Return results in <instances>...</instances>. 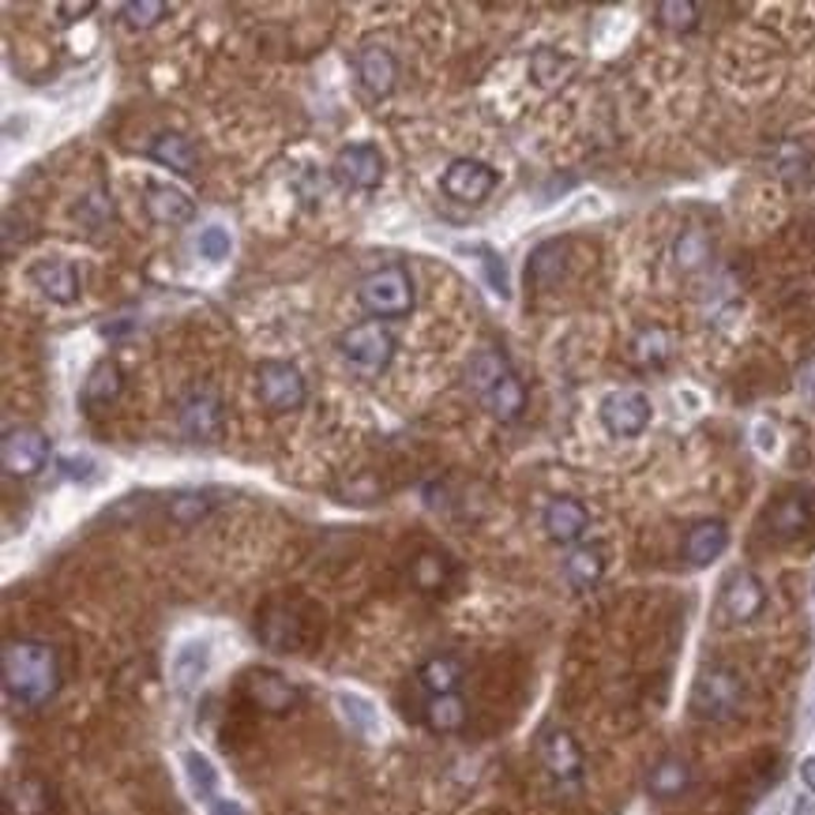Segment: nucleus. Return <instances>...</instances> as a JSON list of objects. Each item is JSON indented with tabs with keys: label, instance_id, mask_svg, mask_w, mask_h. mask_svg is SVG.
<instances>
[{
	"label": "nucleus",
	"instance_id": "nucleus-20",
	"mask_svg": "<svg viewBox=\"0 0 815 815\" xmlns=\"http://www.w3.org/2000/svg\"><path fill=\"white\" fill-rule=\"evenodd\" d=\"M120 391H125V372H120L117 361H98L91 372H87L84 380V395H79V403H84L87 413H102L110 410L113 403L120 398Z\"/></svg>",
	"mask_w": 815,
	"mask_h": 815
},
{
	"label": "nucleus",
	"instance_id": "nucleus-8",
	"mask_svg": "<svg viewBox=\"0 0 815 815\" xmlns=\"http://www.w3.org/2000/svg\"><path fill=\"white\" fill-rule=\"evenodd\" d=\"M0 462L8 477H35L49 462V436L35 425H15L0 440Z\"/></svg>",
	"mask_w": 815,
	"mask_h": 815
},
{
	"label": "nucleus",
	"instance_id": "nucleus-22",
	"mask_svg": "<svg viewBox=\"0 0 815 815\" xmlns=\"http://www.w3.org/2000/svg\"><path fill=\"white\" fill-rule=\"evenodd\" d=\"M481 406H485V410L493 413L500 425H511V421L523 418V410H526V387H523V380L515 377V369H511L504 380H496V384L488 387L485 395H481Z\"/></svg>",
	"mask_w": 815,
	"mask_h": 815
},
{
	"label": "nucleus",
	"instance_id": "nucleus-7",
	"mask_svg": "<svg viewBox=\"0 0 815 815\" xmlns=\"http://www.w3.org/2000/svg\"><path fill=\"white\" fill-rule=\"evenodd\" d=\"M384 151L377 143H349L331 162V174L349 192H377L384 184Z\"/></svg>",
	"mask_w": 815,
	"mask_h": 815
},
{
	"label": "nucleus",
	"instance_id": "nucleus-11",
	"mask_svg": "<svg viewBox=\"0 0 815 815\" xmlns=\"http://www.w3.org/2000/svg\"><path fill=\"white\" fill-rule=\"evenodd\" d=\"M244 696H249V703L256 706V711L271 714V718H282V714L301 706L297 684H290L286 676L275 670H252L244 676Z\"/></svg>",
	"mask_w": 815,
	"mask_h": 815
},
{
	"label": "nucleus",
	"instance_id": "nucleus-39",
	"mask_svg": "<svg viewBox=\"0 0 815 815\" xmlns=\"http://www.w3.org/2000/svg\"><path fill=\"white\" fill-rule=\"evenodd\" d=\"M207 511H211V496L207 493H177V496H169V519H174V523H181V526L200 523Z\"/></svg>",
	"mask_w": 815,
	"mask_h": 815
},
{
	"label": "nucleus",
	"instance_id": "nucleus-13",
	"mask_svg": "<svg viewBox=\"0 0 815 815\" xmlns=\"http://www.w3.org/2000/svg\"><path fill=\"white\" fill-rule=\"evenodd\" d=\"M767 606V590H763L760 575L748 572V568H737V572L725 575L722 583V613L729 616L733 624H748L763 613Z\"/></svg>",
	"mask_w": 815,
	"mask_h": 815
},
{
	"label": "nucleus",
	"instance_id": "nucleus-47",
	"mask_svg": "<svg viewBox=\"0 0 815 815\" xmlns=\"http://www.w3.org/2000/svg\"><path fill=\"white\" fill-rule=\"evenodd\" d=\"M801 781L815 793V755H808V760L801 763Z\"/></svg>",
	"mask_w": 815,
	"mask_h": 815
},
{
	"label": "nucleus",
	"instance_id": "nucleus-10",
	"mask_svg": "<svg viewBox=\"0 0 815 815\" xmlns=\"http://www.w3.org/2000/svg\"><path fill=\"white\" fill-rule=\"evenodd\" d=\"M496 169L488 166V162L481 158H455L451 166L444 169V177H440V189L451 195L455 203H481L488 200L496 189Z\"/></svg>",
	"mask_w": 815,
	"mask_h": 815
},
{
	"label": "nucleus",
	"instance_id": "nucleus-46",
	"mask_svg": "<svg viewBox=\"0 0 815 815\" xmlns=\"http://www.w3.org/2000/svg\"><path fill=\"white\" fill-rule=\"evenodd\" d=\"M207 812L211 815H244V808L238 801H222V797H215V801L207 804Z\"/></svg>",
	"mask_w": 815,
	"mask_h": 815
},
{
	"label": "nucleus",
	"instance_id": "nucleus-19",
	"mask_svg": "<svg viewBox=\"0 0 815 815\" xmlns=\"http://www.w3.org/2000/svg\"><path fill=\"white\" fill-rule=\"evenodd\" d=\"M586 526H590V511L575 496H557L545 508V534L557 545H575L586 534Z\"/></svg>",
	"mask_w": 815,
	"mask_h": 815
},
{
	"label": "nucleus",
	"instance_id": "nucleus-31",
	"mask_svg": "<svg viewBox=\"0 0 815 815\" xmlns=\"http://www.w3.org/2000/svg\"><path fill=\"white\" fill-rule=\"evenodd\" d=\"M335 703H339V711H342V718H346V725L354 733H361V737H380V714H377V706L369 703L365 696H354V691H339L335 696Z\"/></svg>",
	"mask_w": 815,
	"mask_h": 815
},
{
	"label": "nucleus",
	"instance_id": "nucleus-21",
	"mask_svg": "<svg viewBox=\"0 0 815 815\" xmlns=\"http://www.w3.org/2000/svg\"><path fill=\"white\" fill-rule=\"evenodd\" d=\"M725 545H729V526H725L722 519H703V523H696L688 530V537H684V560H688L691 568H706L722 557Z\"/></svg>",
	"mask_w": 815,
	"mask_h": 815
},
{
	"label": "nucleus",
	"instance_id": "nucleus-24",
	"mask_svg": "<svg viewBox=\"0 0 815 815\" xmlns=\"http://www.w3.org/2000/svg\"><path fill=\"white\" fill-rule=\"evenodd\" d=\"M53 812V789L42 778H20L4 793V815H49Z\"/></svg>",
	"mask_w": 815,
	"mask_h": 815
},
{
	"label": "nucleus",
	"instance_id": "nucleus-15",
	"mask_svg": "<svg viewBox=\"0 0 815 815\" xmlns=\"http://www.w3.org/2000/svg\"><path fill=\"white\" fill-rule=\"evenodd\" d=\"M143 211L154 226H189L195 218V203L189 200V192L174 189V184L162 181H147L143 184Z\"/></svg>",
	"mask_w": 815,
	"mask_h": 815
},
{
	"label": "nucleus",
	"instance_id": "nucleus-4",
	"mask_svg": "<svg viewBox=\"0 0 815 815\" xmlns=\"http://www.w3.org/2000/svg\"><path fill=\"white\" fill-rule=\"evenodd\" d=\"M256 639L264 642L267 650L293 654V650L308 647V639H313V621L305 616V606H301V601L271 598L256 616Z\"/></svg>",
	"mask_w": 815,
	"mask_h": 815
},
{
	"label": "nucleus",
	"instance_id": "nucleus-25",
	"mask_svg": "<svg viewBox=\"0 0 815 815\" xmlns=\"http://www.w3.org/2000/svg\"><path fill=\"white\" fill-rule=\"evenodd\" d=\"M564 252H568V241H545V244H537V249L530 252L526 279L534 282L537 290L557 286L560 275H564Z\"/></svg>",
	"mask_w": 815,
	"mask_h": 815
},
{
	"label": "nucleus",
	"instance_id": "nucleus-32",
	"mask_svg": "<svg viewBox=\"0 0 815 815\" xmlns=\"http://www.w3.org/2000/svg\"><path fill=\"white\" fill-rule=\"evenodd\" d=\"M425 725L432 733H459L467 725V703L459 696H432L425 703Z\"/></svg>",
	"mask_w": 815,
	"mask_h": 815
},
{
	"label": "nucleus",
	"instance_id": "nucleus-14",
	"mask_svg": "<svg viewBox=\"0 0 815 815\" xmlns=\"http://www.w3.org/2000/svg\"><path fill=\"white\" fill-rule=\"evenodd\" d=\"M27 279L35 282V290H42V297H49L53 305H76L79 301V271L72 259H61V256H49V259H38V264H30Z\"/></svg>",
	"mask_w": 815,
	"mask_h": 815
},
{
	"label": "nucleus",
	"instance_id": "nucleus-6",
	"mask_svg": "<svg viewBox=\"0 0 815 815\" xmlns=\"http://www.w3.org/2000/svg\"><path fill=\"white\" fill-rule=\"evenodd\" d=\"M339 354L346 357L354 369L377 377V372H384L391 365V357H395V339H391V331L380 328V323H354V328H346L339 335Z\"/></svg>",
	"mask_w": 815,
	"mask_h": 815
},
{
	"label": "nucleus",
	"instance_id": "nucleus-30",
	"mask_svg": "<svg viewBox=\"0 0 815 815\" xmlns=\"http://www.w3.org/2000/svg\"><path fill=\"white\" fill-rule=\"evenodd\" d=\"M511 372V365H508V357H504V349H493V346H485V349H477L474 357H470V365H467V384L477 391V398L485 395L488 387L496 384V380H504Z\"/></svg>",
	"mask_w": 815,
	"mask_h": 815
},
{
	"label": "nucleus",
	"instance_id": "nucleus-18",
	"mask_svg": "<svg viewBox=\"0 0 815 815\" xmlns=\"http://www.w3.org/2000/svg\"><path fill=\"white\" fill-rule=\"evenodd\" d=\"M357 79L372 98H387L398 84V61L387 46H361L357 49Z\"/></svg>",
	"mask_w": 815,
	"mask_h": 815
},
{
	"label": "nucleus",
	"instance_id": "nucleus-36",
	"mask_svg": "<svg viewBox=\"0 0 815 815\" xmlns=\"http://www.w3.org/2000/svg\"><path fill=\"white\" fill-rule=\"evenodd\" d=\"M462 252H470V256H477L481 275H485L488 290H493L500 301H508V297H511V286H508V267H504L500 252H493V249H488V244H470V249H462Z\"/></svg>",
	"mask_w": 815,
	"mask_h": 815
},
{
	"label": "nucleus",
	"instance_id": "nucleus-2",
	"mask_svg": "<svg viewBox=\"0 0 815 815\" xmlns=\"http://www.w3.org/2000/svg\"><path fill=\"white\" fill-rule=\"evenodd\" d=\"M740 706H744V676L733 670V665H706L696 676V684H691L688 699L691 718L722 725L737 718Z\"/></svg>",
	"mask_w": 815,
	"mask_h": 815
},
{
	"label": "nucleus",
	"instance_id": "nucleus-16",
	"mask_svg": "<svg viewBox=\"0 0 815 815\" xmlns=\"http://www.w3.org/2000/svg\"><path fill=\"white\" fill-rule=\"evenodd\" d=\"M812 526V500L804 493H786L778 500H771V508L763 511V530L774 542H793L804 530Z\"/></svg>",
	"mask_w": 815,
	"mask_h": 815
},
{
	"label": "nucleus",
	"instance_id": "nucleus-29",
	"mask_svg": "<svg viewBox=\"0 0 815 815\" xmlns=\"http://www.w3.org/2000/svg\"><path fill=\"white\" fill-rule=\"evenodd\" d=\"M418 680L429 696H455V688L462 684V662L451 654H436L418 670Z\"/></svg>",
	"mask_w": 815,
	"mask_h": 815
},
{
	"label": "nucleus",
	"instance_id": "nucleus-34",
	"mask_svg": "<svg viewBox=\"0 0 815 815\" xmlns=\"http://www.w3.org/2000/svg\"><path fill=\"white\" fill-rule=\"evenodd\" d=\"M572 72V61L568 56H560L557 49L542 46L530 53V79H534L537 87H557L560 79Z\"/></svg>",
	"mask_w": 815,
	"mask_h": 815
},
{
	"label": "nucleus",
	"instance_id": "nucleus-45",
	"mask_svg": "<svg viewBox=\"0 0 815 815\" xmlns=\"http://www.w3.org/2000/svg\"><path fill=\"white\" fill-rule=\"evenodd\" d=\"M797 384H801V391L815 395V354L801 365V372H797Z\"/></svg>",
	"mask_w": 815,
	"mask_h": 815
},
{
	"label": "nucleus",
	"instance_id": "nucleus-41",
	"mask_svg": "<svg viewBox=\"0 0 815 815\" xmlns=\"http://www.w3.org/2000/svg\"><path fill=\"white\" fill-rule=\"evenodd\" d=\"M169 4H162V0H132V4H125V20L128 27L136 30H151L158 27L162 20H166Z\"/></svg>",
	"mask_w": 815,
	"mask_h": 815
},
{
	"label": "nucleus",
	"instance_id": "nucleus-28",
	"mask_svg": "<svg viewBox=\"0 0 815 815\" xmlns=\"http://www.w3.org/2000/svg\"><path fill=\"white\" fill-rule=\"evenodd\" d=\"M451 575H455L451 560H447L444 552H436V549L418 552V557H413V564H410V583L418 586L421 594H440V590H447Z\"/></svg>",
	"mask_w": 815,
	"mask_h": 815
},
{
	"label": "nucleus",
	"instance_id": "nucleus-9",
	"mask_svg": "<svg viewBox=\"0 0 815 815\" xmlns=\"http://www.w3.org/2000/svg\"><path fill=\"white\" fill-rule=\"evenodd\" d=\"M601 425H606L609 436L616 440H635L642 436L650 425V418H654V410H650V398L642 395V391H632V387H621V391H609L606 398H601Z\"/></svg>",
	"mask_w": 815,
	"mask_h": 815
},
{
	"label": "nucleus",
	"instance_id": "nucleus-43",
	"mask_svg": "<svg viewBox=\"0 0 815 815\" xmlns=\"http://www.w3.org/2000/svg\"><path fill=\"white\" fill-rule=\"evenodd\" d=\"M94 12V0H64V4H56V15H61V23H79L87 20V15Z\"/></svg>",
	"mask_w": 815,
	"mask_h": 815
},
{
	"label": "nucleus",
	"instance_id": "nucleus-37",
	"mask_svg": "<svg viewBox=\"0 0 815 815\" xmlns=\"http://www.w3.org/2000/svg\"><path fill=\"white\" fill-rule=\"evenodd\" d=\"M184 771H189V781L195 789V797H203V801H215V789H218V771L215 763L207 760L203 752H184Z\"/></svg>",
	"mask_w": 815,
	"mask_h": 815
},
{
	"label": "nucleus",
	"instance_id": "nucleus-3",
	"mask_svg": "<svg viewBox=\"0 0 815 815\" xmlns=\"http://www.w3.org/2000/svg\"><path fill=\"white\" fill-rule=\"evenodd\" d=\"M357 301L377 320H403V316L413 313L418 293H413V279L403 264H387L380 271H372L369 279H361Z\"/></svg>",
	"mask_w": 815,
	"mask_h": 815
},
{
	"label": "nucleus",
	"instance_id": "nucleus-38",
	"mask_svg": "<svg viewBox=\"0 0 815 815\" xmlns=\"http://www.w3.org/2000/svg\"><path fill=\"white\" fill-rule=\"evenodd\" d=\"M658 23L665 30H676V35H688V30L699 27V4H691V0H662L658 4Z\"/></svg>",
	"mask_w": 815,
	"mask_h": 815
},
{
	"label": "nucleus",
	"instance_id": "nucleus-27",
	"mask_svg": "<svg viewBox=\"0 0 815 815\" xmlns=\"http://www.w3.org/2000/svg\"><path fill=\"white\" fill-rule=\"evenodd\" d=\"M606 575V549L601 545H578L572 557L564 560V578L575 590H590Z\"/></svg>",
	"mask_w": 815,
	"mask_h": 815
},
{
	"label": "nucleus",
	"instance_id": "nucleus-12",
	"mask_svg": "<svg viewBox=\"0 0 815 815\" xmlns=\"http://www.w3.org/2000/svg\"><path fill=\"white\" fill-rule=\"evenodd\" d=\"M537 755H542V767L549 771V778L557 786H578L583 781V748L568 729H545Z\"/></svg>",
	"mask_w": 815,
	"mask_h": 815
},
{
	"label": "nucleus",
	"instance_id": "nucleus-23",
	"mask_svg": "<svg viewBox=\"0 0 815 815\" xmlns=\"http://www.w3.org/2000/svg\"><path fill=\"white\" fill-rule=\"evenodd\" d=\"M688 786H691V767L684 760H676V755L658 760L647 774V793L654 801H676L680 793H688Z\"/></svg>",
	"mask_w": 815,
	"mask_h": 815
},
{
	"label": "nucleus",
	"instance_id": "nucleus-35",
	"mask_svg": "<svg viewBox=\"0 0 815 815\" xmlns=\"http://www.w3.org/2000/svg\"><path fill=\"white\" fill-rule=\"evenodd\" d=\"M207 673V642H189L181 654L174 658V680L181 691H189L200 684V676Z\"/></svg>",
	"mask_w": 815,
	"mask_h": 815
},
{
	"label": "nucleus",
	"instance_id": "nucleus-42",
	"mask_svg": "<svg viewBox=\"0 0 815 815\" xmlns=\"http://www.w3.org/2000/svg\"><path fill=\"white\" fill-rule=\"evenodd\" d=\"M230 249H233V238H230V230H222V226H207V230L200 233V256L203 259H226L230 256Z\"/></svg>",
	"mask_w": 815,
	"mask_h": 815
},
{
	"label": "nucleus",
	"instance_id": "nucleus-33",
	"mask_svg": "<svg viewBox=\"0 0 815 815\" xmlns=\"http://www.w3.org/2000/svg\"><path fill=\"white\" fill-rule=\"evenodd\" d=\"M670 349H673V342L662 328H642L632 342V357L642 369H662V365L670 361Z\"/></svg>",
	"mask_w": 815,
	"mask_h": 815
},
{
	"label": "nucleus",
	"instance_id": "nucleus-44",
	"mask_svg": "<svg viewBox=\"0 0 815 815\" xmlns=\"http://www.w3.org/2000/svg\"><path fill=\"white\" fill-rule=\"evenodd\" d=\"M61 467H64V474H68V477H91L94 462L91 459H61Z\"/></svg>",
	"mask_w": 815,
	"mask_h": 815
},
{
	"label": "nucleus",
	"instance_id": "nucleus-26",
	"mask_svg": "<svg viewBox=\"0 0 815 815\" xmlns=\"http://www.w3.org/2000/svg\"><path fill=\"white\" fill-rule=\"evenodd\" d=\"M147 154H151L158 166L174 169V174H181V177L195 174V147H192V140H184L181 132L154 136V143H151V151H147Z\"/></svg>",
	"mask_w": 815,
	"mask_h": 815
},
{
	"label": "nucleus",
	"instance_id": "nucleus-1",
	"mask_svg": "<svg viewBox=\"0 0 815 815\" xmlns=\"http://www.w3.org/2000/svg\"><path fill=\"white\" fill-rule=\"evenodd\" d=\"M0 680H4V696L12 706H23V711L46 706L56 696V688H61V665H56L53 647L38 639L4 642Z\"/></svg>",
	"mask_w": 815,
	"mask_h": 815
},
{
	"label": "nucleus",
	"instance_id": "nucleus-5",
	"mask_svg": "<svg viewBox=\"0 0 815 815\" xmlns=\"http://www.w3.org/2000/svg\"><path fill=\"white\" fill-rule=\"evenodd\" d=\"M256 395L271 413H293L305 406L308 387H305V377H301L297 365L271 361V357H267V361L256 365Z\"/></svg>",
	"mask_w": 815,
	"mask_h": 815
},
{
	"label": "nucleus",
	"instance_id": "nucleus-17",
	"mask_svg": "<svg viewBox=\"0 0 815 815\" xmlns=\"http://www.w3.org/2000/svg\"><path fill=\"white\" fill-rule=\"evenodd\" d=\"M181 429L195 444H218L222 436V406L211 391H192L181 403Z\"/></svg>",
	"mask_w": 815,
	"mask_h": 815
},
{
	"label": "nucleus",
	"instance_id": "nucleus-40",
	"mask_svg": "<svg viewBox=\"0 0 815 815\" xmlns=\"http://www.w3.org/2000/svg\"><path fill=\"white\" fill-rule=\"evenodd\" d=\"M673 256H676V267H684V271H696V267L711 256V241H706L703 230H688V233H680Z\"/></svg>",
	"mask_w": 815,
	"mask_h": 815
}]
</instances>
